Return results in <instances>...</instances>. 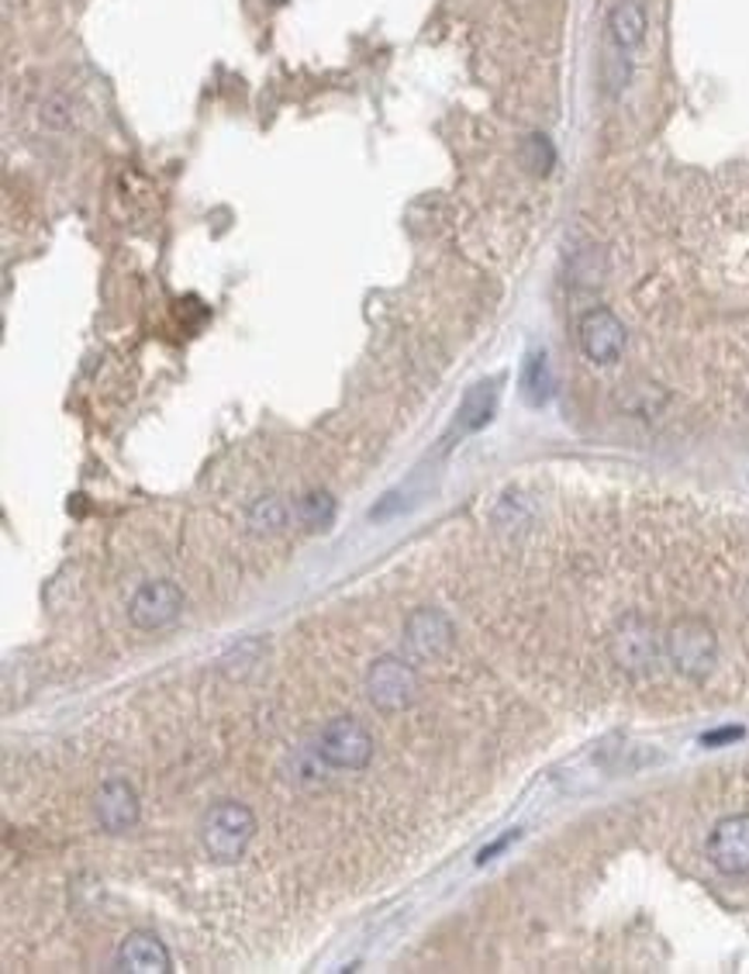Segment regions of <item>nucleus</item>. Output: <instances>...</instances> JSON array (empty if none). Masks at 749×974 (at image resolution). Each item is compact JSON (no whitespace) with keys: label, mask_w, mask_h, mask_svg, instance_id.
<instances>
[{"label":"nucleus","mask_w":749,"mask_h":974,"mask_svg":"<svg viewBox=\"0 0 749 974\" xmlns=\"http://www.w3.org/2000/svg\"><path fill=\"white\" fill-rule=\"evenodd\" d=\"M708 861L722 874H749V812L715 822L708 833Z\"/></svg>","instance_id":"0eeeda50"},{"label":"nucleus","mask_w":749,"mask_h":974,"mask_svg":"<svg viewBox=\"0 0 749 974\" xmlns=\"http://www.w3.org/2000/svg\"><path fill=\"white\" fill-rule=\"evenodd\" d=\"M94 812L104 833H125L138 822V795L125 778H107L97 791Z\"/></svg>","instance_id":"1a4fd4ad"},{"label":"nucleus","mask_w":749,"mask_h":974,"mask_svg":"<svg viewBox=\"0 0 749 974\" xmlns=\"http://www.w3.org/2000/svg\"><path fill=\"white\" fill-rule=\"evenodd\" d=\"M739 736H742V729H718V733H705L701 743H705V747H718V743H729V739H739Z\"/></svg>","instance_id":"a211bd4d"},{"label":"nucleus","mask_w":749,"mask_h":974,"mask_svg":"<svg viewBox=\"0 0 749 974\" xmlns=\"http://www.w3.org/2000/svg\"><path fill=\"white\" fill-rule=\"evenodd\" d=\"M319 757L335 770H363L373 760V736L353 715H339L319 736Z\"/></svg>","instance_id":"20e7f679"},{"label":"nucleus","mask_w":749,"mask_h":974,"mask_svg":"<svg viewBox=\"0 0 749 974\" xmlns=\"http://www.w3.org/2000/svg\"><path fill=\"white\" fill-rule=\"evenodd\" d=\"M578 339H581V353L601 366L615 363L625 353V325L608 308H591L578 325Z\"/></svg>","instance_id":"423d86ee"},{"label":"nucleus","mask_w":749,"mask_h":974,"mask_svg":"<svg viewBox=\"0 0 749 974\" xmlns=\"http://www.w3.org/2000/svg\"><path fill=\"white\" fill-rule=\"evenodd\" d=\"M249 526L252 532H280L287 526V505L280 498H259L249 508Z\"/></svg>","instance_id":"dca6fc26"},{"label":"nucleus","mask_w":749,"mask_h":974,"mask_svg":"<svg viewBox=\"0 0 749 974\" xmlns=\"http://www.w3.org/2000/svg\"><path fill=\"white\" fill-rule=\"evenodd\" d=\"M256 837V816L242 801L225 798L200 822V843H205L208 857L218 864H236L239 857L249 850Z\"/></svg>","instance_id":"f257e3e1"},{"label":"nucleus","mask_w":749,"mask_h":974,"mask_svg":"<svg viewBox=\"0 0 749 974\" xmlns=\"http://www.w3.org/2000/svg\"><path fill=\"white\" fill-rule=\"evenodd\" d=\"M608 35L622 52H632L646 39V11L639 0H618L608 14Z\"/></svg>","instance_id":"f8f14e48"},{"label":"nucleus","mask_w":749,"mask_h":974,"mask_svg":"<svg viewBox=\"0 0 749 974\" xmlns=\"http://www.w3.org/2000/svg\"><path fill=\"white\" fill-rule=\"evenodd\" d=\"M114 971H132V974H163L169 971V951L156 933H128L122 940L118 954H114Z\"/></svg>","instance_id":"9b49d317"},{"label":"nucleus","mask_w":749,"mask_h":974,"mask_svg":"<svg viewBox=\"0 0 749 974\" xmlns=\"http://www.w3.org/2000/svg\"><path fill=\"white\" fill-rule=\"evenodd\" d=\"M522 153H526V163L532 166V174H545V169L553 166V146L545 135H529Z\"/></svg>","instance_id":"f3484780"},{"label":"nucleus","mask_w":749,"mask_h":974,"mask_svg":"<svg viewBox=\"0 0 749 974\" xmlns=\"http://www.w3.org/2000/svg\"><path fill=\"white\" fill-rule=\"evenodd\" d=\"M498 408V381H483L477 387L467 391L464 405H459V433H477L487 422L495 418Z\"/></svg>","instance_id":"ddd939ff"},{"label":"nucleus","mask_w":749,"mask_h":974,"mask_svg":"<svg viewBox=\"0 0 749 974\" xmlns=\"http://www.w3.org/2000/svg\"><path fill=\"white\" fill-rule=\"evenodd\" d=\"M664 650L670 656V664L684 677H695V681H701L715 667V656H718L711 625L701 619H680L664 636Z\"/></svg>","instance_id":"f03ea898"},{"label":"nucleus","mask_w":749,"mask_h":974,"mask_svg":"<svg viewBox=\"0 0 749 974\" xmlns=\"http://www.w3.org/2000/svg\"><path fill=\"white\" fill-rule=\"evenodd\" d=\"M366 698L384 715H397V712L412 708L418 698L415 667L397 661V656H381V661L366 671Z\"/></svg>","instance_id":"7ed1b4c3"},{"label":"nucleus","mask_w":749,"mask_h":974,"mask_svg":"<svg viewBox=\"0 0 749 974\" xmlns=\"http://www.w3.org/2000/svg\"><path fill=\"white\" fill-rule=\"evenodd\" d=\"M612 656L625 671H649L659 656V636L646 619H625L612 636Z\"/></svg>","instance_id":"6e6552de"},{"label":"nucleus","mask_w":749,"mask_h":974,"mask_svg":"<svg viewBox=\"0 0 749 974\" xmlns=\"http://www.w3.org/2000/svg\"><path fill=\"white\" fill-rule=\"evenodd\" d=\"M522 394L529 405H545L553 394V374H550V360H545V353H529L526 366H522Z\"/></svg>","instance_id":"4468645a"},{"label":"nucleus","mask_w":749,"mask_h":974,"mask_svg":"<svg viewBox=\"0 0 749 974\" xmlns=\"http://www.w3.org/2000/svg\"><path fill=\"white\" fill-rule=\"evenodd\" d=\"M452 636V622L439 609H415L405 622V640L418 656H443Z\"/></svg>","instance_id":"9d476101"},{"label":"nucleus","mask_w":749,"mask_h":974,"mask_svg":"<svg viewBox=\"0 0 749 974\" xmlns=\"http://www.w3.org/2000/svg\"><path fill=\"white\" fill-rule=\"evenodd\" d=\"M180 612H184V591L173 581H146L128 601L132 625L146 629V633H156V629L177 622Z\"/></svg>","instance_id":"39448f33"},{"label":"nucleus","mask_w":749,"mask_h":974,"mask_svg":"<svg viewBox=\"0 0 749 974\" xmlns=\"http://www.w3.org/2000/svg\"><path fill=\"white\" fill-rule=\"evenodd\" d=\"M298 519L311 529H325L335 519V498L329 491H311L298 501Z\"/></svg>","instance_id":"2eb2a0df"}]
</instances>
